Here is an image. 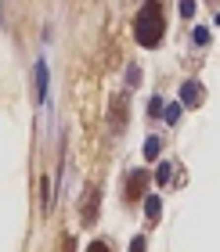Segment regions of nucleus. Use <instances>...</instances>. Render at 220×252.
I'll return each instance as SVG.
<instances>
[{
	"instance_id": "nucleus-6",
	"label": "nucleus",
	"mask_w": 220,
	"mask_h": 252,
	"mask_svg": "<svg viewBox=\"0 0 220 252\" xmlns=\"http://www.w3.org/2000/svg\"><path fill=\"white\" fill-rule=\"evenodd\" d=\"M112 123H115V130H126V97L123 94L115 97V105H112Z\"/></svg>"
},
{
	"instance_id": "nucleus-14",
	"label": "nucleus",
	"mask_w": 220,
	"mask_h": 252,
	"mask_svg": "<svg viewBox=\"0 0 220 252\" xmlns=\"http://www.w3.org/2000/svg\"><path fill=\"white\" fill-rule=\"evenodd\" d=\"M87 252H109V245H105V242H90Z\"/></svg>"
},
{
	"instance_id": "nucleus-13",
	"label": "nucleus",
	"mask_w": 220,
	"mask_h": 252,
	"mask_svg": "<svg viewBox=\"0 0 220 252\" xmlns=\"http://www.w3.org/2000/svg\"><path fill=\"white\" fill-rule=\"evenodd\" d=\"M130 252H148V245H145V238H134V242H130Z\"/></svg>"
},
{
	"instance_id": "nucleus-8",
	"label": "nucleus",
	"mask_w": 220,
	"mask_h": 252,
	"mask_svg": "<svg viewBox=\"0 0 220 252\" xmlns=\"http://www.w3.org/2000/svg\"><path fill=\"white\" fill-rule=\"evenodd\" d=\"M170 177H173V166H170V162H163V166L155 169V184H163V188H166V184H170Z\"/></svg>"
},
{
	"instance_id": "nucleus-4",
	"label": "nucleus",
	"mask_w": 220,
	"mask_h": 252,
	"mask_svg": "<svg viewBox=\"0 0 220 252\" xmlns=\"http://www.w3.org/2000/svg\"><path fill=\"white\" fill-rule=\"evenodd\" d=\"M202 97H206V90H202V83H199V79H188V83L181 87V105L195 108V105H202Z\"/></svg>"
},
{
	"instance_id": "nucleus-12",
	"label": "nucleus",
	"mask_w": 220,
	"mask_h": 252,
	"mask_svg": "<svg viewBox=\"0 0 220 252\" xmlns=\"http://www.w3.org/2000/svg\"><path fill=\"white\" fill-rule=\"evenodd\" d=\"M181 15H184V18L195 15V0H181Z\"/></svg>"
},
{
	"instance_id": "nucleus-5",
	"label": "nucleus",
	"mask_w": 220,
	"mask_h": 252,
	"mask_svg": "<svg viewBox=\"0 0 220 252\" xmlns=\"http://www.w3.org/2000/svg\"><path fill=\"white\" fill-rule=\"evenodd\" d=\"M37 101H40V105L47 101V62L37 65Z\"/></svg>"
},
{
	"instance_id": "nucleus-2",
	"label": "nucleus",
	"mask_w": 220,
	"mask_h": 252,
	"mask_svg": "<svg viewBox=\"0 0 220 252\" xmlns=\"http://www.w3.org/2000/svg\"><path fill=\"white\" fill-rule=\"evenodd\" d=\"M98 202H101V191L98 188H87L83 191V202H79V220H83L87 227L98 223Z\"/></svg>"
},
{
	"instance_id": "nucleus-1",
	"label": "nucleus",
	"mask_w": 220,
	"mask_h": 252,
	"mask_svg": "<svg viewBox=\"0 0 220 252\" xmlns=\"http://www.w3.org/2000/svg\"><path fill=\"white\" fill-rule=\"evenodd\" d=\"M166 36V18H163V4L159 0H145V7L137 11L134 18V40L141 43V47H159Z\"/></svg>"
},
{
	"instance_id": "nucleus-7",
	"label": "nucleus",
	"mask_w": 220,
	"mask_h": 252,
	"mask_svg": "<svg viewBox=\"0 0 220 252\" xmlns=\"http://www.w3.org/2000/svg\"><path fill=\"white\" fill-rule=\"evenodd\" d=\"M145 209H148V220H159V209H163V202H159L155 194H148V198H145Z\"/></svg>"
},
{
	"instance_id": "nucleus-11",
	"label": "nucleus",
	"mask_w": 220,
	"mask_h": 252,
	"mask_svg": "<svg viewBox=\"0 0 220 252\" xmlns=\"http://www.w3.org/2000/svg\"><path fill=\"white\" fill-rule=\"evenodd\" d=\"M195 43H199V47H206V43H210V29H195V36H191Z\"/></svg>"
},
{
	"instance_id": "nucleus-3",
	"label": "nucleus",
	"mask_w": 220,
	"mask_h": 252,
	"mask_svg": "<svg viewBox=\"0 0 220 252\" xmlns=\"http://www.w3.org/2000/svg\"><path fill=\"white\" fill-rule=\"evenodd\" d=\"M145 184H148V173L145 169H134L126 177V202H141L145 198Z\"/></svg>"
},
{
	"instance_id": "nucleus-9",
	"label": "nucleus",
	"mask_w": 220,
	"mask_h": 252,
	"mask_svg": "<svg viewBox=\"0 0 220 252\" xmlns=\"http://www.w3.org/2000/svg\"><path fill=\"white\" fill-rule=\"evenodd\" d=\"M159 148H163V141H159V137H148V141H145V158H155Z\"/></svg>"
},
{
	"instance_id": "nucleus-10",
	"label": "nucleus",
	"mask_w": 220,
	"mask_h": 252,
	"mask_svg": "<svg viewBox=\"0 0 220 252\" xmlns=\"http://www.w3.org/2000/svg\"><path fill=\"white\" fill-rule=\"evenodd\" d=\"M163 116H166V123H177V119H181V105H177V101H173V105H166Z\"/></svg>"
}]
</instances>
